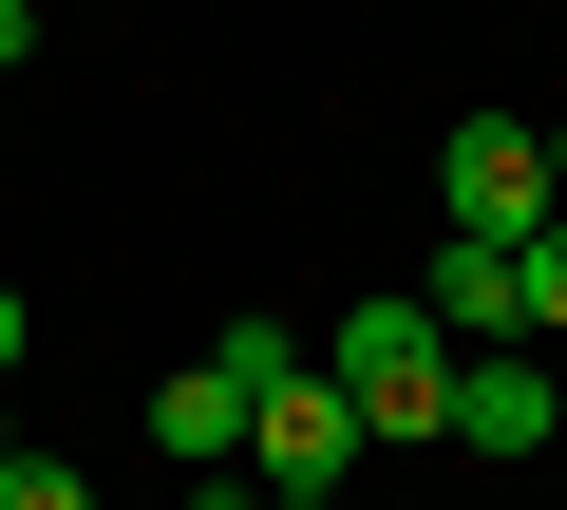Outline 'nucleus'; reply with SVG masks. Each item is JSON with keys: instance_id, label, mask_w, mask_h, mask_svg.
Here are the masks:
<instances>
[{"instance_id": "obj_1", "label": "nucleus", "mask_w": 567, "mask_h": 510, "mask_svg": "<svg viewBox=\"0 0 567 510\" xmlns=\"http://www.w3.org/2000/svg\"><path fill=\"white\" fill-rule=\"evenodd\" d=\"M322 378L379 454H454V322L435 303H341L322 322Z\"/></svg>"}, {"instance_id": "obj_2", "label": "nucleus", "mask_w": 567, "mask_h": 510, "mask_svg": "<svg viewBox=\"0 0 567 510\" xmlns=\"http://www.w3.org/2000/svg\"><path fill=\"white\" fill-rule=\"evenodd\" d=\"M435 208H454V246H529V227H567L548 133H529V114H473V133L435 152Z\"/></svg>"}, {"instance_id": "obj_3", "label": "nucleus", "mask_w": 567, "mask_h": 510, "mask_svg": "<svg viewBox=\"0 0 567 510\" xmlns=\"http://www.w3.org/2000/svg\"><path fill=\"white\" fill-rule=\"evenodd\" d=\"M360 454H379V435L341 416V378H322V360H303V378H284V397L246 416V472H265V491H341Z\"/></svg>"}, {"instance_id": "obj_4", "label": "nucleus", "mask_w": 567, "mask_h": 510, "mask_svg": "<svg viewBox=\"0 0 567 510\" xmlns=\"http://www.w3.org/2000/svg\"><path fill=\"white\" fill-rule=\"evenodd\" d=\"M548 435H567L548 360H529V341H473V360H454V454H548Z\"/></svg>"}, {"instance_id": "obj_5", "label": "nucleus", "mask_w": 567, "mask_h": 510, "mask_svg": "<svg viewBox=\"0 0 567 510\" xmlns=\"http://www.w3.org/2000/svg\"><path fill=\"white\" fill-rule=\"evenodd\" d=\"M152 454L246 472V378H227V360H171V378H152Z\"/></svg>"}, {"instance_id": "obj_6", "label": "nucleus", "mask_w": 567, "mask_h": 510, "mask_svg": "<svg viewBox=\"0 0 567 510\" xmlns=\"http://www.w3.org/2000/svg\"><path fill=\"white\" fill-rule=\"evenodd\" d=\"M416 303L454 322V360H473V341H511V246H454V227H435V266H416Z\"/></svg>"}, {"instance_id": "obj_7", "label": "nucleus", "mask_w": 567, "mask_h": 510, "mask_svg": "<svg viewBox=\"0 0 567 510\" xmlns=\"http://www.w3.org/2000/svg\"><path fill=\"white\" fill-rule=\"evenodd\" d=\"M208 360H227V378H246V416H265V397H284V378H303V360H322V341H303V322H265V303H246V322H227V341H208Z\"/></svg>"}, {"instance_id": "obj_8", "label": "nucleus", "mask_w": 567, "mask_h": 510, "mask_svg": "<svg viewBox=\"0 0 567 510\" xmlns=\"http://www.w3.org/2000/svg\"><path fill=\"white\" fill-rule=\"evenodd\" d=\"M511 341H567V227L511 246Z\"/></svg>"}, {"instance_id": "obj_9", "label": "nucleus", "mask_w": 567, "mask_h": 510, "mask_svg": "<svg viewBox=\"0 0 567 510\" xmlns=\"http://www.w3.org/2000/svg\"><path fill=\"white\" fill-rule=\"evenodd\" d=\"M0 510H95V472H76V454H20V472H0Z\"/></svg>"}, {"instance_id": "obj_10", "label": "nucleus", "mask_w": 567, "mask_h": 510, "mask_svg": "<svg viewBox=\"0 0 567 510\" xmlns=\"http://www.w3.org/2000/svg\"><path fill=\"white\" fill-rule=\"evenodd\" d=\"M20 58H39V0H0V76H20Z\"/></svg>"}, {"instance_id": "obj_11", "label": "nucleus", "mask_w": 567, "mask_h": 510, "mask_svg": "<svg viewBox=\"0 0 567 510\" xmlns=\"http://www.w3.org/2000/svg\"><path fill=\"white\" fill-rule=\"evenodd\" d=\"M20 341H39V303H20V284H0V378H20Z\"/></svg>"}, {"instance_id": "obj_12", "label": "nucleus", "mask_w": 567, "mask_h": 510, "mask_svg": "<svg viewBox=\"0 0 567 510\" xmlns=\"http://www.w3.org/2000/svg\"><path fill=\"white\" fill-rule=\"evenodd\" d=\"M265 510H341V491H265Z\"/></svg>"}, {"instance_id": "obj_13", "label": "nucleus", "mask_w": 567, "mask_h": 510, "mask_svg": "<svg viewBox=\"0 0 567 510\" xmlns=\"http://www.w3.org/2000/svg\"><path fill=\"white\" fill-rule=\"evenodd\" d=\"M0 472H20V416H0Z\"/></svg>"}, {"instance_id": "obj_14", "label": "nucleus", "mask_w": 567, "mask_h": 510, "mask_svg": "<svg viewBox=\"0 0 567 510\" xmlns=\"http://www.w3.org/2000/svg\"><path fill=\"white\" fill-rule=\"evenodd\" d=\"M548 189H567V133H548Z\"/></svg>"}, {"instance_id": "obj_15", "label": "nucleus", "mask_w": 567, "mask_h": 510, "mask_svg": "<svg viewBox=\"0 0 567 510\" xmlns=\"http://www.w3.org/2000/svg\"><path fill=\"white\" fill-rule=\"evenodd\" d=\"M548 397H567V341H548Z\"/></svg>"}]
</instances>
